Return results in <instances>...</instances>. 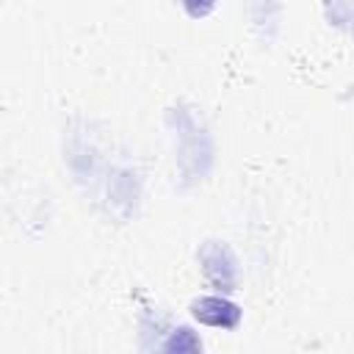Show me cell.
Listing matches in <instances>:
<instances>
[{
	"label": "cell",
	"instance_id": "6da1fadb",
	"mask_svg": "<svg viewBox=\"0 0 354 354\" xmlns=\"http://www.w3.org/2000/svg\"><path fill=\"white\" fill-rule=\"evenodd\" d=\"M194 318L207 324V326H224V329H232L238 321H241V310L230 301V299H221V296H205L199 301H194Z\"/></svg>",
	"mask_w": 354,
	"mask_h": 354
},
{
	"label": "cell",
	"instance_id": "7a4b0ae2",
	"mask_svg": "<svg viewBox=\"0 0 354 354\" xmlns=\"http://www.w3.org/2000/svg\"><path fill=\"white\" fill-rule=\"evenodd\" d=\"M202 260H205V271L213 282L218 285H230L232 282V257L224 246H205L202 252Z\"/></svg>",
	"mask_w": 354,
	"mask_h": 354
},
{
	"label": "cell",
	"instance_id": "3957f363",
	"mask_svg": "<svg viewBox=\"0 0 354 354\" xmlns=\"http://www.w3.org/2000/svg\"><path fill=\"white\" fill-rule=\"evenodd\" d=\"M163 354H202V343L188 326H180L163 343Z\"/></svg>",
	"mask_w": 354,
	"mask_h": 354
}]
</instances>
